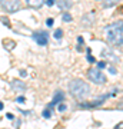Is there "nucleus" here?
I'll use <instances>...</instances> for the list:
<instances>
[{
	"mask_svg": "<svg viewBox=\"0 0 123 129\" xmlns=\"http://www.w3.org/2000/svg\"><path fill=\"white\" fill-rule=\"evenodd\" d=\"M57 109H59V112H64V111H66V109H67V106L64 105V103H60V105H59V108H57Z\"/></svg>",
	"mask_w": 123,
	"mask_h": 129,
	"instance_id": "obj_17",
	"label": "nucleus"
},
{
	"mask_svg": "<svg viewBox=\"0 0 123 129\" xmlns=\"http://www.w3.org/2000/svg\"><path fill=\"white\" fill-rule=\"evenodd\" d=\"M2 22L6 24V26H10V22H9V19H2Z\"/></svg>",
	"mask_w": 123,
	"mask_h": 129,
	"instance_id": "obj_26",
	"label": "nucleus"
},
{
	"mask_svg": "<svg viewBox=\"0 0 123 129\" xmlns=\"http://www.w3.org/2000/svg\"><path fill=\"white\" fill-rule=\"evenodd\" d=\"M119 3H120V0H106L105 3H103V7L109 9V7H113V6L119 5Z\"/></svg>",
	"mask_w": 123,
	"mask_h": 129,
	"instance_id": "obj_12",
	"label": "nucleus"
},
{
	"mask_svg": "<svg viewBox=\"0 0 123 129\" xmlns=\"http://www.w3.org/2000/svg\"><path fill=\"white\" fill-rule=\"evenodd\" d=\"M20 76H22V78H26V76H27V72H26V70H20Z\"/></svg>",
	"mask_w": 123,
	"mask_h": 129,
	"instance_id": "obj_25",
	"label": "nucleus"
},
{
	"mask_svg": "<svg viewBox=\"0 0 123 129\" xmlns=\"http://www.w3.org/2000/svg\"><path fill=\"white\" fill-rule=\"evenodd\" d=\"M86 75H87V78L90 79L93 83H96V85H103V83L107 82L106 75L99 68H90V69H87Z\"/></svg>",
	"mask_w": 123,
	"mask_h": 129,
	"instance_id": "obj_3",
	"label": "nucleus"
},
{
	"mask_svg": "<svg viewBox=\"0 0 123 129\" xmlns=\"http://www.w3.org/2000/svg\"><path fill=\"white\" fill-rule=\"evenodd\" d=\"M53 23H55V20H53V19H47V20H46V24H47L49 27H52V26H53Z\"/></svg>",
	"mask_w": 123,
	"mask_h": 129,
	"instance_id": "obj_19",
	"label": "nucleus"
},
{
	"mask_svg": "<svg viewBox=\"0 0 123 129\" xmlns=\"http://www.w3.org/2000/svg\"><path fill=\"white\" fill-rule=\"evenodd\" d=\"M0 5L7 13H16L20 9V0H0Z\"/></svg>",
	"mask_w": 123,
	"mask_h": 129,
	"instance_id": "obj_4",
	"label": "nucleus"
},
{
	"mask_svg": "<svg viewBox=\"0 0 123 129\" xmlns=\"http://www.w3.org/2000/svg\"><path fill=\"white\" fill-rule=\"evenodd\" d=\"M102 55H103V56H107L109 59L113 60L114 63H117V62H119V57H117V56L113 55V53H112V52H109V50H103V53H102Z\"/></svg>",
	"mask_w": 123,
	"mask_h": 129,
	"instance_id": "obj_13",
	"label": "nucleus"
},
{
	"mask_svg": "<svg viewBox=\"0 0 123 129\" xmlns=\"http://www.w3.org/2000/svg\"><path fill=\"white\" fill-rule=\"evenodd\" d=\"M114 129H123V123H119V125H116V128Z\"/></svg>",
	"mask_w": 123,
	"mask_h": 129,
	"instance_id": "obj_28",
	"label": "nucleus"
},
{
	"mask_svg": "<svg viewBox=\"0 0 123 129\" xmlns=\"http://www.w3.org/2000/svg\"><path fill=\"white\" fill-rule=\"evenodd\" d=\"M2 109H3V103H2V102H0V111H2Z\"/></svg>",
	"mask_w": 123,
	"mask_h": 129,
	"instance_id": "obj_32",
	"label": "nucleus"
},
{
	"mask_svg": "<svg viewBox=\"0 0 123 129\" xmlns=\"http://www.w3.org/2000/svg\"><path fill=\"white\" fill-rule=\"evenodd\" d=\"M106 40L112 46H123V22H116L106 27Z\"/></svg>",
	"mask_w": 123,
	"mask_h": 129,
	"instance_id": "obj_1",
	"label": "nucleus"
},
{
	"mask_svg": "<svg viewBox=\"0 0 123 129\" xmlns=\"http://www.w3.org/2000/svg\"><path fill=\"white\" fill-rule=\"evenodd\" d=\"M32 39L36 42L37 45H40V46H46L47 45V42H49V33L46 32V30H37L32 35Z\"/></svg>",
	"mask_w": 123,
	"mask_h": 129,
	"instance_id": "obj_6",
	"label": "nucleus"
},
{
	"mask_svg": "<svg viewBox=\"0 0 123 129\" xmlns=\"http://www.w3.org/2000/svg\"><path fill=\"white\" fill-rule=\"evenodd\" d=\"M122 108H123V101L120 102V103H119V109H122Z\"/></svg>",
	"mask_w": 123,
	"mask_h": 129,
	"instance_id": "obj_31",
	"label": "nucleus"
},
{
	"mask_svg": "<svg viewBox=\"0 0 123 129\" xmlns=\"http://www.w3.org/2000/svg\"><path fill=\"white\" fill-rule=\"evenodd\" d=\"M24 101H26L24 98H16V102L17 103H24Z\"/></svg>",
	"mask_w": 123,
	"mask_h": 129,
	"instance_id": "obj_24",
	"label": "nucleus"
},
{
	"mask_svg": "<svg viewBox=\"0 0 123 129\" xmlns=\"http://www.w3.org/2000/svg\"><path fill=\"white\" fill-rule=\"evenodd\" d=\"M114 96V93H107V95H102V98H97V99H95L93 102H86V103H82V108L83 109H93V108H97V106H100L103 102L107 99V98H112Z\"/></svg>",
	"mask_w": 123,
	"mask_h": 129,
	"instance_id": "obj_5",
	"label": "nucleus"
},
{
	"mask_svg": "<svg viewBox=\"0 0 123 129\" xmlns=\"http://www.w3.org/2000/svg\"><path fill=\"white\" fill-rule=\"evenodd\" d=\"M97 68H99V69L106 68V62H97Z\"/></svg>",
	"mask_w": 123,
	"mask_h": 129,
	"instance_id": "obj_21",
	"label": "nucleus"
},
{
	"mask_svg": "<svg viewBox=\"0 0 123 129\" xmlns=\"http://www.w3.org/2000/svg\"><path fill=\"white\" fill-rule=\"evenodd\" d=\"M12 88L14 90H26V85L20 80H13V85H12Z\"/></svg>",
	"mask_w": 123,
	"mask_h": 129,
	"instance_id": "obj_11",
	"label": "nucleus"
},
{
	"mask_svg": "<svg viewBox=\"0 0 123 129\" xmlns=\"http://www.w3.org/2000/svg\"><path fill=\"white\" fill-rule=\"evenodd\" d=\"M86 53H87V55H92V49H90V47H87V49H86Z\"/></svg>",
	"mask_w": 123,
	"mask_h": 129,
	"instance_id": "obj_29",
	"label": "nucleus"
},
{
	"mask_svg": "<svg viewBox=\"0 0 123 129\" xmlns=\"http://www.w3.org/2000/svg\"><path fill=\"white\" fill-rule=\"evenodd\" d=\"M62 37H63V30H62V29H56L55 30V39L60 40Z\"/></svg>",
	"mask_w": 123,
	"mask_h": 129,
	"instance_id": "obj_15",
	"label": "nucleus"
},
{
	"mask_svg": "<svg viewBox=\"0 0 123 129\" xmlns=\"http://www.w3.org/2000/svg\"><path fill=\"white\" fill-rule=\"evenodd\" d=\"M93 14H95V13L85 14V16H83V19H82V23H83V24L87 23V26H89V24H92L93 22H95V16H93Z\"/></svg>",
	"mask_w": 123,
	"mask_h": 129,
	"instance_id": "obj_10",
	"label": "nucleus"
},
{
	"mask_svg": "<svg viewBox=\"0 0 123 129\" xmlns=\"http://www.w3.org/2000/svg\"><path fill=\"white\" fill-rule=\"evenodd\" d=\"M87 60H89V63H95V62H96V59L92 55H87Z\"/></svg>",
	"mask_w": 123,
	"mask_h": 129,
	"instance_id": "obj_22",
	"label": "nucleus"
},
{
	"mask_svg": "<svg viewBox=\"0 0 123 129\" xmlns=\"http://www.w3.org/2000/svg\"><path fill=\"white\" fill-rule=\"evenodd\" d=\"M3 46L7 49V50H13L14 46H16V43H14L13 40H5V43H3Z\"/></svg>",
	"mask_w": 123,
	"mask_h": 129,
	"instance_id": "obj_14",
	"label": "nucleus"
},
{
	"mask_svg": "<svg viewBox=\"0 0 123 129\" xmlns=\"http://www.w3.org/2000/svg\"><path fill=\"white\" fill-rule=\"evenodd\" d=\"M56 3H57V7L60 10H69L70 7L73 6V2L72 0H56Z\"/></svg>",
	"mask_w": 123,
	"mask_h": 129,
	"instance_id": "obj_8",
	"label": "nucleus"
},
{
	"mask_svg": "<svg viewBox=\"0 0 123 129\" xmlns=\"http://www.w3.org/2000/svg\"><path fill=\"white\" fill-rule=\"evenodd\" d=\"M69 92L77 101H83L90 95V86L82 79H73L69 83Z\"/></svg>",
	"mask_w": 123,
	"mask_h": 129,
	"instance_id": "obj_2",
	"label": "nucleus"
},
{
	"mask_svg": "<svg viewBox=\"0 0 123 129\" xmlns=\"http://www.w3.org/2000/svg\"><path fill=\"white\" fill-rule=\"evenodd\" d=\"M7 118L9 119H13V113H7Z\"/></svg>",
	"mask_w": 123,
	"mask_h": 129,
	"instance_id": "obj_30",
	"label": "nucleus"
},
{
	"mask_svg": "<svg viewBox=\"0 0 123 129\" xmlns=\"http://www.w3.org/2000/svg\"><path fill=\"white\" fill-rule=\"evenodd\" d=\"M62 19H63V22H72V20H73L72 14H70V13H67V12H64V13H63Z\"/></svg>",
	"mask_w": 123,
	"mask_h": 129,
	"instance_id": "obj_16",
	"label": "nucleus"
},
{
	"mask_svg": "<svg viewBox=\"0 0 123 129\" xmlns=\"http://www.w3.org/2000/svg\"><path fill=\"white\" fill-rule=\"evenodd\" d=\"M77 43L80 45V46L83 45V37H82V36H79V37H77Z\"/></svg>",
	"mask_w": 123,
	"mask_h": 129,
	"instance_id": "obj_27",
	"label": "nucleus"
},
{
	"mask_svg": "<svg viewBox=\"0 0 123 129\" xmlns=\"http://www.w3.org/2000/svg\"><path fill=\"white\" fill-rule=\"evenodd\" d=\"M26 3H27L30 7H33V9H39V7L43 6L45 0H26Z\"/></svg>",
	"mask_w": 123,
	"mask_h": 129,
	"instance_id": "obj_9",
	"label": "nucleus"
},
{
	"mask_svg": "<svg viewBox=\"0 0 123 129\" xmlns=\"http://www.w3.org/2000/svg\"><path fill=\"white\" fill-rule=\"evenodd\" d=\"M62 101H64V93L62 92V90H57V92H56V95H55V98H53V101L47 105V109H53V106L57 105V103H59V102H62Z\"/></svg>",
	"mask_w": 123,
	"mask_h": 129,
	"instance_id": "obj_7",
	"label": "nucleus"
},
{
	"mask_svg": "<svg viewBox=\"0 0 123 129\" xmlns=\"http://www.w3.org/2000/svg\"><path fill=\"white\" fill-rule=\"evenodd\" d=\"M109 72L112 75H116L117 73V70H116V68H114V66H109Z\"/></svg>",
	"mask_w": 123,
	"mask_h": 129,
	"instance_id": "obj_20",
	"label": "nucleus"
},
{
	"mask_svg": "<svg viewBox=\"0 0 123 129\" xmlns=\"http://www.w3.org/2000/svg\"><path fill=\"white\" fill-rule=\"evenodd\" d=\"M56 3V0H46V5L47 6H53Z\"/></svg>",
	"mask_w": 123,
	"mask_h": 129,
	"instance_id": "obj_23",
	"label": "nucleus"
},
{
	"mask_svg": "<svg viewBox=\"0 0 123 129\" xmlns=\"http://www.w3.org/2000/svg\"><path fill=\"white\" fill-rule=\"evenodd\" d=\"M43 116H45V118H50V116H52L50 109H46V111H43Z\"/></svg>",
	"mask_w": 123,
	"mask_h": 129,
	"instance_id": "obj_18",
	"label": "nucleus"
}]
</instances>
